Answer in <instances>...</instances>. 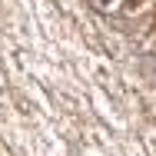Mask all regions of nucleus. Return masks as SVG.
I'll return each instance as SVG.
<instances>
[{"label": "nucleus", "instance_id": "1", "mask_svg": "<svg viewBox=\"0 0 156 156\" xmlns=\"http://www.w3.org/2000/svg\"><path fill=\"white\" fill-rule=\"evenodd\" d=\"M90 3H93V7H106L110 0H90Z\"/></svg>", "mask_w": 156, "mask_h": 156}]
</instances>
